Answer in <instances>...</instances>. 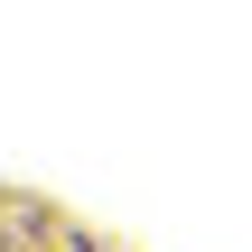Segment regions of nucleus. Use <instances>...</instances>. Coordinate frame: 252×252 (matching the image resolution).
Segmentation results:
<instances>
[{"label": "nucleus", "instance_id": "obj_1", "mask_svg": "<svg viewBox=\"0 0 252 252\" xmlns=\"http://www.w3.org/2000/svg\"><path fill=\"white\" fill-rule=\"evenodd\" d=\"M0 252H131V243L84 224L75 206H56L37 187H0Z\"/></svg>", "mask_w": 252, "mask_h": 252}]
</instances>
